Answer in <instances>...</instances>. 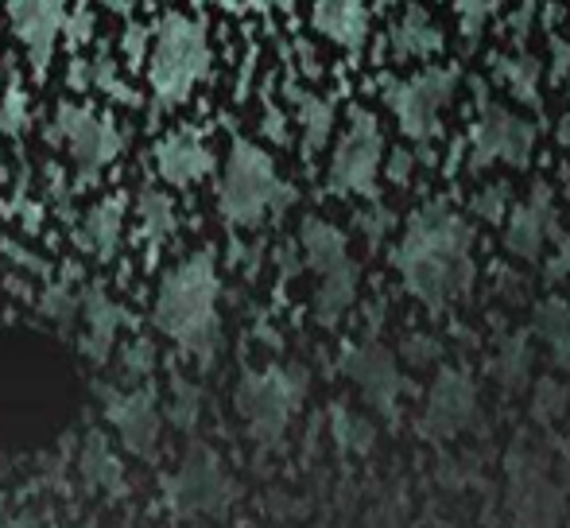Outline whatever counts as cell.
<instances>
[{"mask_svg":"<svg viewBox=\"0 0 570 528\" xmlns=\"http://www.w3.org/2000/svg\"><path fill=\"white\" fill-rule=\"evenodd\" d=\"M392 264L404 276V287L428 307H446L462 300L473 284V234L443 203H428L412 214L400 237Z\"/></svg>","mask_w":570,"mask_h":528,"instance_id":"obj_1","label":"cell"},{"mask_svg":"<svg viewBox=\"0 0 570 528\" xmlns=\"http://www.w3.org/2000/svg\"><path fill=\"white\" fill-rule=\"evenodd\" d=\"M151 323L195 362H214L222 346V272L214 253H190L159 280Z\"/></svg>","mask_w":570,"mask_h":528,"instance_id":"obj_2","label":"cell"},{"mask_svg":"<svg viewBox=\"0 0 570 528\" xmlns=\"http://www.w3.org/2000/svg\"><path fill=\"white\" fill-rule=\"evenodd\" d=\"M210 62L214 51L206 23L190 12H167L151 28L148 55H144L156 109H179L183 101H190V94L210 75Z\"/></svg>","mask_w":570,"mask_h":528,"instance_id":"obj_3","label":"cell"},{"mask_svg":"<svg viewBox=\"0 0 570 528\" xmlns=\"http://www.w3.org/2000/svg\"><path fill=\"white\" fill-rule=\"evenodd\" d=\"M292 187L279 179L276 159L253 140H233L218 179V211L229 226L253 229L292 206Z\"/></svg>","mask_w":570,"mask_h":528,"instance_id":"obj_4","label":"cell"},{"mask_svg":"<svg viewBox=\"0 0 570 528\" xmlns=\"http://www.w3.org/2000/svg\"><path fill=\"white\" fill-rule=\"evenodd\" d=\"M299 245L303 257H307V268L318 276L315 319L323 326H338L342 315L357 300V264L350 257L345 234L326 218H307L299 229Z\"/></svg>","mask_w":570,"mask_h":528,"instance_id":"obj_5","label":"cell"},{"mask_svg":"<svg viewBox=\"0 0 570 528\" xmlns=\"http://www.w3.org/2000/svg\"><path fill=\"white\" fill-rule=\"evenodd\" d=\"M303 393H307V378L295 365H268V370L245 373L237 385V412L248 436L261 447H276L292 415L299 412Z\"/></svg>","mask_w":570,"mask_h":528,"instance_id":"obj_6","label":"cell"},{"mask_svg":"<svg viewBox=\"0 0 570 528\" xmlns=\"http://www.w3.org/2000/svg\"><path fill=\"white\" fill-rule=\"evenodd\" d=\"M384 106L392 109L400 133L415 144H431L443 133V114L451 109L458 94V70L451 67H428L412 78L384 82Z\"/></svg>","mask_w":570,"mask_h":528,"instance_id":"obj_7","label":"cell"},{"mask_svg":"<svg viewBox=\"0 0 570 528\" xmlns=\"http://www.w3.org/2000/svg\"><path fill=\"white\" fill-rule=\"evenodd\" d=\"M237 498V482L222 462V454L206 443H195L179 467L167 475L164 501L179 517H214L226 514Z\"/></svg>","mask_w":570,"mask_h":528,"instance_id":"obj_8","label":"cell"},{"mask_svg":"<svg viewBox=\"0 0 570 528\" xmlns=\"http://www.w3.org/2000/svg\"><path fill=\"white\" fill-rule=\"evenodd\" d=\"M51 136L67 148L75 175L82 183L101 179L114 167V159L125 151V133L117 129L114 117L98 114L90 106H75V101L55 109Z\"/></svg>","mask_w":570,"mask_h":528,"instance_id":"obj_9","label":"cell"},{"mask_svg":"<svg viewBox=\"0 0 570 528\" xmlns=\"http://www.w3.org/2000/svg\"><path fill=\"white\" fill-rule=\"evenodd\" d=\"M381 159H384L381 125H376V117L368 114V109H353L342 136H338V144H334L326 187H331L334 195L373 198L376 175H381Z\"/></svg>","mask_w":570,"mask_h":528,"instance_id":"obj_10","label":"cell"},{"mask_svg":"<svg viewBox=\"0 0 570 528\" xmlns=\"http://www.w3.org/2000/svg\"><path fill=\"white\" fill-rule=\"evenodd\" d=\"M535 148V125L501 101H481L478 125L470 129V164H512L524 167Z\"/></svg>","mask_w":570,"mask_h":528,"instance_id":"obj_11","label":"cell"},{"mask_svg":"<svg viewBox=\"0 0 570 528\" xmlns=\"http://www.w3.org/2000/svg\"><path fill=\"white\" fill-rule=\"evenodd\" d=\"M106 420L117 431L120 447L136 459H151L164 436V412L151 385L106 389Z\"/></svg>","mask_w":570,"mask_h":528,"instance_id":"obj_12","label":"cell"},{"mask_svg":"<svg viewBox=\"0 0 570 528\" xmlns=\"http://www.w3.org/2000/svg\"><path fill=\"white\" fill-rule=\"evenodd\" d=\"M8 8V28H12L16 43L23 47L28 62L36 75H47L55 59V47L62 39V23H67L70 0H4Z\"/></svg>","mask_w":570,"mask_h":528,"instance_id":"obj_13","label":"cell"},{"mask_svg":"<svg viewBox=\"0 0 570 528\" xmlns=\"http://www.w3.org/2000/svg\"><path fill=\"white\" fill-rule=\"evenodd\" d=\"M214 148L198 129H175L167 136H159L156 148H151V167L167 187H195L206 175L214 172Z\"/></svg>","mask_w":570,"mask_h":528,"instance_id":"obj_14","label":"cell"},{"mask_svg":"<svg viewBox=\"0 0 570 528\" xmlns=\"http://www.w3.org/2000/svg\"><path fill=\"white\" fill-rule=\"evenodd\" d=\"M478 412V393H473V381L462 370H443L439 381L431 385L428 412L420 420V436L428 439H451Z\"/></svg>","mask_w":570,"mask_h":528,"instance_id":"obj_15","label":"cell"},{"mask_svg":"<svg viewBox=\"0 0 570 528\" xmlns=\"http://www.w3.org/2000/svg\"><path fill=\"white\" fill-rule=\"evenodd\" d=\"M342 370L353 385L365 393L373 408H381L384 415H396V397H400V373L392 354L381 342H357V346L345 350Z\"/></svg>","mask_w":570,"mask_h":528,"instance_id":"obj_16","label":"cell"},{"mask_svg":"<svg viewBox=\"0 0 570 528\" xmlns=\"http://www.w3.org/2000/svg\"><path fill=\"white\" fill-rule=\"evenodd\" d=\"M556 234V206H551V190L535 187L524 203L512 206L509 218V234H504V245H509L512 257L520 261H535L548 245V237Z\"/></svg>","mask_w":570,"mask_h":528,"instance_id":"obj_17","label":"cell"},{"mask_svg":"<svg viewBox=\"0 0 570 528\" xmlns=\"http://www.w3.org/2000/svg\"><path fill=\"white\" fill-rule=\"evenodd\" d=\"M78 319H82V350L90 362H106L114 354L120 331H125V307L106 292V287H86L82 292V303H78Z\"/></svg>","mask_w":570,"mask_h":528,"instance_id":"obj_18","label":"cell"},{"mask_svg":"<svg viewBox=\"0 0 570 528\" xmlns=\"http://www.w3.org/2000/svg\"><path fill=\"white\" fill-rule=\"evenodd\" d=\"M311 23L334 47L357 55L368 43V0H311Z\"/></svg>","mask_w":570,"mask_h":528,"instance_id":"obj_19","label":"cell"},{"mask_svg":"<svg viewBox=\"0 0 570 528\" xmlns=\"http://www.w3.org/2000/svg\"><path fill=\"white\" fill-rule=\"evenodd\" d=\"M446 47V36L423 4H407L389 31V55L396 62H428Z\"/></svg>","mask_w":570,"mask_h":528,"instance_id":"obj_20","label":"cell"},{"mask_svg":"<svg viewBox=\"0 0 570 528\" xmlns=\"http://www.w3.org/2000/svg\"><path fill=\"white\" fill-rule=\"evenodd\" d=\"M125 218H128L125 198L117 195L98 198L82 214V222H78V250L94 261H114L120 242H125Z\"/></svg>","mask_w":570,"mask_h":528,"instance_id":"obj_21","label":"cell"},{"mask_svg":"<svg viewBox=\"0 0 570 528\" xmlns=\"http://www.w3.org/2000/svg\"><path fill=\"white\" fill-rule=\"evenodd\" d=\"M78 470H82V482L94 486V490H106L114 498L128 490L125 462L117 459V451L109 447L106 436H86L82 451H78Z\"/></svg>","mask_w":570,"mask_h":528,"instance_id":"obj_22","label":"cell"},{"mask_svg":"<svg viewBox=\"0 0 570 528\" xmlns=\"http://www.w3.org/2000/svg\"><path fill=\"white\" fill-rule=\"evenodd\" d=\"M175 203L167 190L159 187H140V195H136V229H140L144 245H148L151 253L164 250L167 242L175 237Z\"/></svg>","mask_w":570,"mask_h":528,"instance_id":"obj_23","label":"cell"},{"mask_svg":"<svg viewBox=\"0 0 570 528\" xmlns=\"http://www.w3.org/2000/svg\"><path fill=\"white\" fill-rule=\"evenodd\" d=\"M334 117H338V109H334L331 98H323V94H311V90L295 94V121H299L303 151H307V156H318V151L331 144Z\"/></svg>","mask_w":570,"mask_h":528,"instance_id":"obj_24","label":"cell"},{"mask_svg":"<svg viewBox=\"0 0 570 528\" xmlns=\"http://www.w3.org/2000/svg\"><path fill=\"white\" fill-rule=\"evenodd\" d=\"M70 82H75L78 90H98L114 101H132V86L125 82V70H120V62L106 51L94 55V59H86V62H75Z\"/></svg>","mask_w":570,"mask_h":528,"instance_id":"obj_25","label":"cell"},{"mask_svg":"<svg viewBox=\"0 0 570 528\" xmlns=\"http://www.w3.org/2000/svg\"><path fill=\"white\" fill-rule=\"evenodd\" d=\"M493 67L512 98L524 101V106H540V82H543L540 59H532L528 51H512V55H497Z\"/></svg>","mask_w":570,"mask_h":528,"instance_id":"obj_26","label":"cell"},{"mask_svg":"<svg viewBox=\"0 0 570 528\" xmlns=\"http://www.w3.org/2000/svg\"><path fill=\"white\" fill-rule=\"evenodd\" d=\"M203 385L183 373H175L171 385H167V404H164V420L171 423L175 431H195L198 420H203Z\"/></svg>","mask_w":570,"mask_h":528,"instance_id":"obj_27","label":"cell"},{"mask_svg":"<svg viewBox=\"0 0 570 528\" xmlns=\"http://www.w3.org/2000/svg\"><path fill=\"white\" fill-rule=\"evenodd\" d=\"M535 326H540L543 342L551 346L559 370L570 373V300H551L535 311Z\"/></svg>","mask_w":570,"mask_h":528,"instance_id":"obj_28","label":"cell"},{"mask_svg":"<svg viewBox=\"0 0 570 528\" xmlns=\"http://www.w3.org/2000/svg\"><path fill=\"white\" fill-rule=\"evenodd\" d=\"M504 0H454V12H458V31H462L465 47H473L481 39V31L489 28L497 12H501Z\"/></svg>","mask_w":570,"mask_h":528,"instance_id":"obj_29","label":"cell"},{"mask_svg":"<svg viewBox=\"0 0 570 528\" xmlns=\"http://www.w3.org/2000/svg\"><path fill=\"white\" fill-rule=\"evenodd\" d=\"M331 428H334V439L345 447V451H368L373 447V423L365 415L350 412V408H334L331 412Z\"/></svg>","mask_w":570,"mask_h":528,"instance_id":"obj_30","label":"cell"},{"mask_svg":"<svg viewBox=\"0 0 570 528\" xmlns=\"http://www.w3.org/2000/svg\"><path fill=\"white\" fill-rule=\"evenodd\" d=\"M156 370V346L148 339H136L120 350V373H125V385H144Z\"/></svg>","mask_w":570,"mask_h":528,"instance_id":"obj_31","label":"cell"},{"mask_svg":"<svg viewBox=\"0 0 570 528\" xmlns=\"http://www.w3.org/2000/svg\"><path fill=\"white\" fill-rule=\"evenodd\" d=\"M78 303H82V292H78L75 284H67V280H59V284H51L43 292L39 311H43L51 323H70V319H78Z\"/></svg>","mask_w":570,"mask_h":528,"instance_id":"obj_32","label":"cell"},{"mask_svg":"<svg viewBox=\"0 0 570 528\" xmlns=\"http://www.w3.org/2000/svg\"><path fill=\"white\" fill-rule=\"evenodd\" d=\"M31 125V101L28 94L20 90V86H8L4 94H0V129L20 136L23 129Z\"/></svg>","mask_w":570,"mask_h":528,"instance_id":"obj_33","label":"cell"},{"mask_svg":"<svg viewBox=\"0 0 570 528\" xmlns=\"http://www.w3.org/2000/svg\"><path fill=\"white\" fill-rule=\"evenodd\" d=\"M497 378H501L509 389H517L520 381L528 378V342L524 339L509 342V346L501 350V358H497Z\"/></svg>","mask_w":570,"mask_h":528,"instance_id":"obj_34","label":"cell"},{"mask_svg":"<svg viewBox=\"0 0 570 528\" xmlns=\"http://www.w3.org/2000/svg\"><path fill=\"white\" fill-rule=\"evenodd\" d=\"M94 28H98V12H94L90 0H75L67 12V23H62V36H67V43H86V39L94 36Z\"/></svg>","mask_w":570,"mask_h":528,"instance_id":"obj_35","label":"cell"},{"mask_svg":"<svg viewBox=\"0 0 570 528\" xmlns=\"http://www.w3.org/2000/svg\"><path fill=\"white\" fill-rule=\"evenodd\" d=\"M567 408V389L559 381H540L535 385V420H556Z\"/></svg>","mask_w":570,"mask_h":528,"instance_id":"obj_36","label":"cell"},{"mask_svg":"<svg viewBox=\"0 0 570 528\" xmlns=\"http://www.w3.org/2000/svg\"><path fill=\"white\" fill-rule=\"evenodd\" d=\"M473 211H478L481 218H489V222H501L504 211H509V187H504V183L485 187L478 198H473Z\"/></svg>","mask_w":570,"mask_h":528,"instance_id":"obj_37","label":"cell"},{"mask_svg":"<svg viewBox=\"0 0 570 528\" xmlns=\"http://www.w3.org/2000/svg\"><path fill=\"white\" fill-rule=\"evenodd\" d=\"M148 39H151V31L144 28V23L128 20V28L120 31V55H128L132 62H144V55H148Z\"/></svg>","mask_w":570,"mask_h":528,"instance_id":"obj_38","label":"cell"},{"mask_svg":"<svg viewBox=\"0 0 570 528\" xmlns=\"http://www.w3.org/2000/svg\"><path fill=\"white\" fill-rule=\"evenodd\" d=\"M412 167H415L412 151H407V148H396V151H392V159H389V179L404 187V183L412 179Z\"/></svg>","mask_w":570,"mask_h":528,"instance_id":"obj_39","label":"cell"},{"mask_svg":"<svg viewBox=\"0 0 570 528\" xmlns=\"http://www.w3.org/2000/svg\"><path fill=\"white\" fill-rule=\"evenodd\" d=\"M279 4H284V0H248L253 12H272V8H279Z\"/></svg>","mask_w":570,"mask_h":528,"instance_id":"obj_40","label":"cell"},{"mask_svg":"<svg viewBox=\"0 0 570 528\" xmlns=\"http://www.w3.org/2000/svg\"><path fill=\"white\" fill-rule=\"evenodd\" d=\"M559 140H563L567 148H570V109H567V117H563V121H559Z\"/></svg>","mask_w":570,"mask_h":528,"instance_id":"obj_41","label":"cell"},{"mask_svg":"<svg viewBox=\"0 0 570 528\" xmlns=\"http://www.w3.org/2000/svg\"><path fill=\"white\" fill-rule=\"evenodd\" d=\"M198 4H218V8H237L240 0H198Z\"/></svg>","mask_w":570,"mask_h":528,"instance_id":"obj_42","label":"cell"},{"mask_svg":"<svg viewBox=\"0 0 570 528\" xmlns=\"http://www.w3.org/2000/svg\"><path fill=\"white\" fill-rule=\"evenodd\" d=\"M12 528H31V525H12Z\"/></svg>","mask_w":570,"mask_h":528,"instance_id":"obj_43","label":"cell"},{"mask_svg":"<svg viewBox=\"0 0 570 528\" xmlns=\"http://www.w3.org/2000/svg\"><path fill=\"white\" fill-rule=\"evenodd\" d=\"M435 4H443V0H435Z\"/></svg>","mask_w":570,"mask_h":528,"instance_id":"obj_44","label":"cell"}]
</instances>
